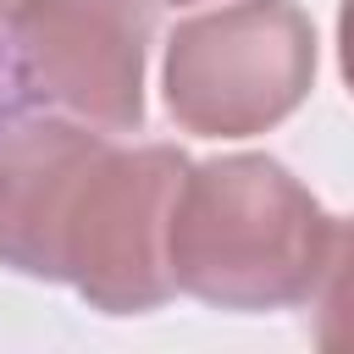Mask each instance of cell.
<instances>
[{
    "instance_id": "6da1fadb",
    "label": "cell",
    "mask_w": 354,
    "mask_h": 354,
    "mask_svg": "<svg viewBox=\"0 0 354 354\" xmlns=\"http://www.w3.org/2000/svg\"><path fill=\"white\" fill-rule=\"evenodd\" d=\"M188 160L171 144L122 149L88 122L0 127V266L72 282L105 315L166 304V221Z\"/></svg>"
},
{
    "instance_id": "7a4b0ae2",
    "label": "cell",
    "mask_w": 354,
    "mask_h": 354,
    "mask_svg": "<svg viewBox=\"0 0 354 354\" xmlns=\"http://www.w3.org/2000/svg\"><path fill=\"white\" fill-rule=\"evenodd\" d=\"M332 216L271 155L188 166L166 221L171 288L216 310L304 304L326 260Z\"/></svg>"
},
{
    "instance_id": "3957f363",
    "label": "cell",
    "mask_w": 354,
    "mask_h": 354,
    "mask_svg": "<svg viewBox=\"0 0 354 354\" xmlns=\"http://www.w3.org/2000/svg\"><path fill=\"white\" fill-rule=\"evenodd\" d=\"M315 28L293 0H232L177 22L166 44V111L199 138H249L304 105Z\"/></svg>"
},
{
    "instance_id": "277c9868",
    "label": "cell",
    "mask_w": 354,
    "mask_h": 354,
    "mask_svg": "<svg viewBox=\"0 0 354 354\" xmlns=\"http://www.w3.org/2000/svg\"><path fill=\"white\" fill-rule=\"evenodd\" d=\"M149 11L138 0H22L6 17L0 77L17 100L127 133L144 122Z\"/></svg>"
},
{
    "instance_id": "5b68a950",
    "label": "cell",
    "mask_w": 354,
    "mask_h": 354,
    "mask_svg": "<svg viewBox=\"0 0 354 354\" xmlns=\"http://www.w3.org/2000/svg\"><path fill=\"white\" fill-rule=\"evenodd\" d=\"M310 304H315V343L326 354H354V221H332Z\"/></svg>"
},
{
    "instance_id": "8992f818",
    "label": "cell",
    "mask_w": 354,
    "mask_h": 354,
    "mask_svg": "<svg viewBox=\"0 0 354 354\" xmlns=\"http://www.w3.org/2000/svg\"><path fill=\"white\" fill-rule=\"evenodd\" d=\"M337 55H343V77L354 94V0H343V17H337Z\"/></svg>"
},
{
    "instance_id": "52a82bcc",
    "label": "cell",
    "mask_w": 354,
    "mask_h": 354,
    "mask_svg": "<svg viewBox=\"0 0 354 354\" xmlns=\"http://www.w3.org/2000/svg\"><path fill=\"white\" fill-rule=\"evenodd\" d=\"M17 6H22V0H0V22H6V17L17 11Z\"/></svg>"
},
{
    "instance_id": "ba28073f",
    "label": "cell",
    "mask_w": 354,
    "mask_h": 354,
    "mask_svg": "<svg viewBox=\"0 0 354 354\" xmlns=\"http://www.w3.org/2000/svg\"><path fill=\"white\" fill-rule=\"evenodd\" d=\"M171 6H188V0H171Z\"/></svg>"
}]
</instances>
